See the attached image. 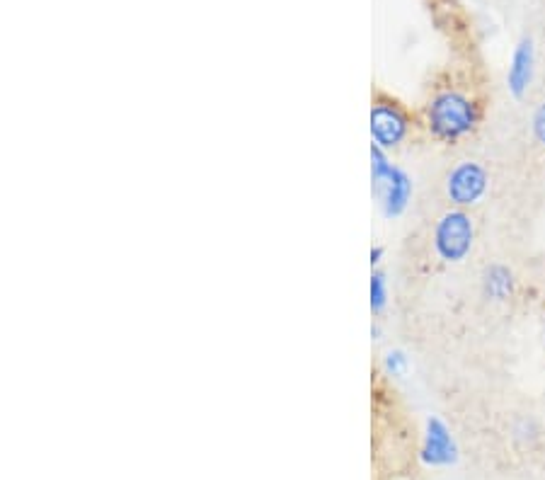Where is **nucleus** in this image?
I'll return each mask as SVG.
<instances>
[{
	"instance_id": "f257e3e1",
	"label": "nucleus",
	"mask_w": 545,
	"mask_h": 480,
	"mask_svg": "<svg viewBox=\"0 0 545 480\" xmlns=\"http://www.w3.org/2000/svg\"><path fill=\"white\" fill-rule=\"evenodd\" d=\"M485 107L478 95L461 85H441L422 107V124L439 144L453 146L470 139L483 124Z\"/></svg>"
},
{
	"instance_id": "9d476101",
	"label": "nucleus",
	"mask_w": 545,
	"mask_h": 480,
	"mask_svg": "<svg viewBox=\"0 0 545 480\" xmlns=\"http://www.w3.org/2000/svg\"><path fill=\"white\" fill-rule=\"evenodd\" d=\"M383 369H386L388 376H405L410 371V357H407L405 350H390L386 357H383Z\"/></svg>"
},
{
	"instance_id": "20e7f679",
	"label": "nucleus",
	"mask_w": 545,
	"mask_h": 480,
	"mask_svg": "<svg viewBox=\"0 0 545 480\" xmlns=\"http://www.w3.org/2000/svg\"><path fill=\"white\" fill-rule=\"evenodd\" d=\"M434 253L446 265H458L470 255L475 245L473 216L466 209H449L436 219L432 231Z\"/></svg>"
},
{
	"instance_id": "6e6552de",
	"label": "nucleus",
	"mask_w": 545,
	"mask_h": 480,
	"mask_svg": "<svg viewBox=\"0 0 545 480\" xmlns=\"http://www.w3.org/2000/svg\"><path fill=\"white\" fill-rule=\"evenodd\" d=\"M480 287H483V296L490 301H509L516 291V277L512 267L502 265V262H492L485 267L483 279H480Z\"/></svg>"
},
{
	"instance_id": "ddd939ff",
	"label": "nucleus",
	"mask_w": 545,
	"mask_h": 480,
	"mask_svg": "<svg viewBox=\"0 0 545 480\" xmlns=\"http://www.w3.org/2000/svg\"><path fill=\"white\" fill-rule=\"evenodd\" d=\"M543 340H545V318H543Z\"/></svg>"
},
{
	"instance_id": "9b49d317",
	"label": "nucleus",
	"mask_w": 545,
	"mask_h": 480,
	"mask_svg": "<svg viewBox=\"0 0 545 480\" xmlns=\"http://www.w3.org/2000/svg\"><path fill=\"white\" fill-rule=\"evenodd\" d=\"M531 131H533V139L538 141L545 148V102H541V105L533 110V117H531Z\"/></svg>"
},
{
	"instance_id": "f03ea898",
	"label": "nucleus",
	"mask_w": 545,
	"mask_h": 480,
	"mask_svg": "<svg viewBox=\"0 0 545 480\" xmlns=\"http://www.w3.org/2000/svg\"><path fill=\"white\" fill-rule=\"evenodd\" d=\"M371 187H374V194L386 219L405 214L412 192H415L410 175L400 170L398 165L390 163L386 151L374 144H371Z\"/></svg>"
},
{
	"instance_id": "39448f33",
	"label": "nucleus",
	"mask_w": 545,
	"mask_h": 480,
	"mask_svg": "<svg viewBox=\"0 0 545 480\" xmlns=\"http://www.w3.org/2000/svg\"><path fill=\"white\" fill-rule=\"evenodd\" d=\"M487 190H490V175L475 160H461L446 175V197L456 209L475 207L483 202Z\"/></svg>"
},
{
	"instance_id": "1a4fd4ad",
	"label": "nucleus",
	"mask_w": 545,
	"mask_h": 480,
	"mask_svg": "<svg viewBox=\"0 0 545 480\" xmlns=\"http://www.w3.org/2000/svg\"><path fill=\"white\" fill-rule=\"evenodd\" d=\"M369 301H371V313L378 316L383 313V308L388 304V279L381 270H374L369 282Z\"/></svg>"
},
{
	"instance_id": "7ed1b4c3",
	"label": "nucleus",
	"mask_w": 545,
	"mask_h": 480,
	"mask_svg": "<svg viewBox=\"0 0 545 480\" xmlns=\"http://www.w3.org/2000/svg\"><path fill=\"white\" fill-rule=\"evenodd\" d=\"M369 131L374 146L383 148V151H395V148L407 144V139L415 131V117L400 100L378 93L371 102Z\"/></svg>"
},
{
	"instance_id": "f8f14e48",
	"label": "nucleus",
	"mask_w": 545,
	"mask_h": 480,
	"mask_svg": "<svg viewBox=\"0 0 545 480\" xmlns=\"http://www.w3.org/2000/svg\"><path fill=\"white\" fill-rule=\"evenodd\" d=\"M381 260H383V248H381V245H376V248H371V253H369L371 267L381 265Z\"/></svg>"
},
{
	"instance_id": "423d86ee",
	"label": "nucleus",
	"mask_w": 545,
	"mask_h": 480,
	"mask_svg": "<svg viewBox=\"0 0 545 480\" xmlns=\"http://www.w3.org/2000/svg\"><path fill=\"white\" fill-rule=\"evenodd\" d=\"M422 464L432 468H446L458 461V444L453 437L451 427L446 425L441 417H427L422 434V449H420Z\"/></svg>"
},
{
	"instance_id": "0eeeda50",
	"label": "nucleus",
	"mask_w": 545,
	"mask_h": 480,
	"mask_svg": "<svg viewBox=\"0 0 545 480\" xmlns=\"http://www.w3.org/2000/svg\"><path fill=\"white\" fill-rule=\"evenodd\" d=\"M533 73H536V49H533L531 39L524 37L514 47L512 64H509V71H507V88L516 100H521V97L529 93L533 83Z\"/></svg>"
}]
</instances>
